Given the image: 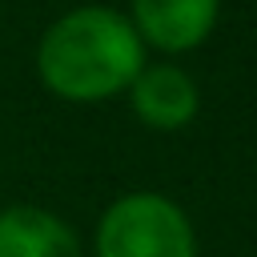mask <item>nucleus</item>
I'll use <instances>...</instances> for the list:
<instances>
[{"label":"nucleus","mask_w":257,"mask_h":257,"mask_svg":"<svg viewBox=\"0 0 257 257\" xmlns=\"http://www.w3.org/2000/svg\"><path fill=\"white\" fill-rule=\"evenodd\" d=\"M145 68V40L124 12L104 4H80L48 24L36 44L40 84L72 104H100L128 92Z\"/></svg>","instance_id":"nucleus-1"},{"label":"nucleus","mask_w":257,"mask_h":257,"mask_svg":"<svg viewBox=\"0 0 257 257\" xmlns=\"http://www.w3.org/2000/svg\"><path fill=\"white\" fill-rule=\"evenodd\" d=\"M96 257H197V233L165 193H124L96 221Z\"/></svg>","instance_id":"nucleus-2"},{"label":"nucleus","mask_w":257,"mask_h":257,"mask_svg":"<svg viewBox=\"0 0 257 257\" xmlns=\"http://www.w3.org/2000/svg\"><path fill=\"white\" fill-rule=\"evenodd\" d=\"M221 16V0H133L128 20L137 36L161 52L201 48Z\"/></svg>","instance_id":"nucleus-3"},{"label":"nucleus","mask_w":257,"mask_h":257,"mask_svg":"<svg viewBox=\"0 0 257 257\" xmlns=\"http://www.w3.org/2000/svg\"><path fill=\"white\" fill-rule=\"evenodd\" d=\"M128 104H133L141 124H149L157 133H177V128L197 120L201 92H197V84H193V76L185 68L145 64L137 72V80L128 84Z\"/></svg>","instance_id":"nucleus-4"},{"label":"nucleus","mask_w":257,"mask_h":257,"mask_svg":"<svg viewBox=\"0 0 257 257\" xmlns=\"http://www.w3.org/2000/svg\"><path fill=\"white\" fill-rule=\"evenodd\" d=\"M0 257H80V241L40 205H8L0 209Z\"/></svg>","instance_id":"nucleus-5"}]
</instances>
